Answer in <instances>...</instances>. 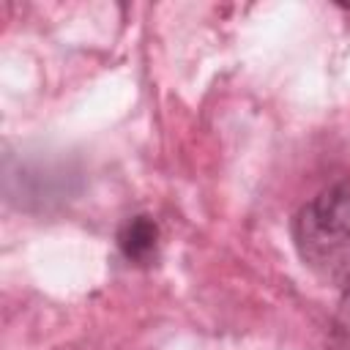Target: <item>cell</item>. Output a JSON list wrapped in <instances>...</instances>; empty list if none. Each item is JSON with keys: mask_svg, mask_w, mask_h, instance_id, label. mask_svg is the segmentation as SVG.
<instances>
[{"mask_svg": "<svg viewBox=\"0 0 350 350\" xmlns=\"http://www.w3.org/2000/svg\"><path fill=\"white\" fill-rule=\"evenodd\" d=\"M293 243L314 273L350 276V175L328 183L298 208Z\"/></svg>", "mask_w": 350, "mask_h": 350, "instance_id": "cell-1", "label": "cell"}, {"mask_svg": "<svg viewBox=\"0 0 350 350\" xmlns=\"http://www.w3.org/2000/svg\"><path fill=\"white\" fill-rule=\"evenodd\" d=\"M159 246V224L150 216H131L118 230V249L129 262H148Z\"/></svg>", "mask_w": 350, "mask_h": 350, "instance_id": "cell-2", "label": "cell"}, {"mask_svg": "<svg viewBox=\"0 0 350 350\" xmlns=\"http://www.w3.org/2000/svg\"><path fill=\"white\" fill-rule=\"evenodd\" d=\"M325 350H350V276L345 279L342 295L331 314L328 334H325Z\"/></svg>", "mask_w": 350, "mask_h": 350, "instance_id": "cell-3", "label": "cell"}]
</instances>
